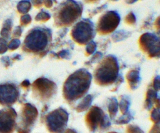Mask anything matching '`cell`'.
Instances as JSON below:
<instances>
[{
    "mask_svg": "<svg viewBox=\"0 0 160 133\" xmlns=\"http://www.w3.org/2000/svg\"><path fill=\"white\" fill-rule=\"evenodd\" d=\"M92 101V97L91 95H88L86 96L77 105L76 109V111L79 112H83L86 110H87L89 107Z\"/></svg>",
    "mask_w": 160,
    "mask_h": 133,
    "instance_id": "obj_16",
    "label": "cell"
},
{
    "mask_svg": "<svg viewBox=\"0 0 160 133\" xmlns=\"http://www.w3.org/2000/svg\"><path fill=\"white\" fill-rule=\"evenodd\" d=\"M66 54H68V51H62L60 52L59 56L61 58H65L66 56Z\"/></svg>",
    "mask_w": 160,
    "mask_h": 133,
    "instance_id": "obj_36",
    "label": "cell"
},
{
    "mask_svg": "<svg viewBox=\"0 0 160 133\" xmlns=\"http://www.w3.org/2000/svg\"><path fill=\"white\" fill-rule=\"evenodd\" d=\"M154 88L156 90H158L159 88V78L157 77L154 80Z\"/></svg>",
    "mask_w": 160,
    "mask_h": 133,
    "instance_id": "obj_32",
    "label": "cell"
},
{
    "mask_svg": "<svg viewBox=\"0 0 160 133\" xmlns=\"http://www.w3.org/2000/svg\"><path fill=\"white\" fill-rule=\"evenodd\" d=\"M19 97V91L15 85L4 83L0 85V104L11 105L14 104Z\"/></svg>",
    "mask_w": 160,
    "mask_h": 133,
    "instance_id": "obj_13",
    "label": "cell"
},
{
    "mask_svg": "<svg viewBox=\"0 0 160 133\" xmlns=\"http://www.w3.org/2000/svg\"><path fill=\"white\" fill-rule=\"evenodd\" d=\"M118 71L119 66L116 58L111 55L107 56L101 61L95 71V81L101 85L111 84L116 80Z\"/></svg>",
    "mask_w": 160,
    "mask_h": 133,
    "instance_id": "obj_2",
    "label": "cell"
},
{
    "mask_svg": "<svg viewBox=\"0 0 160 133\" xmlns=\"http://www.w3.org/2000/svg\"><path fill=\"white\" fill-rule=\"evenodd\" d=\"M19 45H20V41L18 39H14V40H11L9 42V45H8V48L10 50H15L17 48H18Z\"/></svg>",
    "mask_w": 160,
    "mask_h": 133,
    "instance_id": "obj_26",
    "label": "cell"
},
{
    "mask_svg": "<svg viewBox=\"0 0 160 133\" xmlns=\"http://www.w3.org/2000/svg\"><path fill=\"white\" fill-rule=\"evenodd\" d=\"M118 110V103L114 98H111L108 105V112L111 119H113L116 115Z\"/></svg>",
    "mask_w": 160,
    "mask_h": 133,
    "instance_id": "obj_17",
    "label": "cell"
},
{
    "mask_svg": "<svg viewBox=\"0 0 160 133\" xmlns=\"http://www.w3.org/2000/svg\"><path fill=\"white\" fill-rule=\"evenodd\" d=\"M6 41L4 39H1L0 40V53H4L8 48Z\"/></svg>",
    "mask_w": 160,
    "mask_h": 133,
    "instance_id": "obj_29",
    "label": "cell"
},
{
    "mask_svg": "<svg viewBox=\"0 0 160 133\" xmlns=\"http://www.w3.org/2000/svg\"><path fill=\"white\" fill-rule=\"evenodd\" d=\"M21 29L20 27H17L16 28V29L14 30V36H20L21 35Z\"/></svg>",
    "mask_w": 160,
    "mask_h": 133,
    "instance_id": "obj_34",
    "label": "cell"
},
{
    "mask_svg": "<svg viewBox=\"0 0 160 133\" xmlns=\"http://www.w3.org/2000/svg\"><path fill=\"white\" fill-rule=\"evenodd\" d=\"M50 18V15L47 12L41 11L36 16V20L37 21H46Z\"/></svg>",
    "mask_w": 160,
    "mask_h": 133,
    "instance_id": "obj_24",
    "label": "cell"
},
{
    "mask_svg": "<svg viewBox=\"0 0 160 133\" xmlns=\"http://www.w3.org/2000/svg\"><path fill=\"white\" fill-rule=\"evenodd\" d=\"M126 133H144V132L139 127L135 125L131 124L126 127Z\"/></svg>",
    "mask_w": 160,
    "mask_h": 133,
    "instance_id": "obj_23",
    "label": "cell"
},
{
    "mask_svg": "<svg viewBox=\"0 0 160 133\" xmlns=\"http://www.w3.org/2000/svg\"><path fill=\"white\" fill-rule=\"evenodd\" d=\"M85 124L91 132L97 130H106L111 123L108 117L104 111L97 106H92L86 113L84 117Z\"/></svg>",
    "mask_w": 160,
    "mask_h": 133,
    "instance_id": "obj_4",
    "label": "cell"
},
{
    "mask_svg": "<svg viewBox=\"0 0 160 133\" xmlns=\"http://www.w3.org/2000/svg\"><path fill=\"white\" fill-rule=\"evenodd\" d=\"M38 115V112L33 105L26 103L21 109L19 120L17 125L18 133H30Z\"/></svg>",
    "mask_w": 160,
    "mask_h": 133,
    "instance_id": "obj_7",
    "label": "cell"
},
{
    "mask_svg": "<svg viewBox=\"0 0 160 133\" xmlns=\"http://www.w3.org/2000/svg\"><path fill=\"white\" fill-rule=\"evenodd\" d=\"M126 2L128 3V4H133L134 3L136 2L138 0H125Z\"/></svg>",
    "mask_w": 160,
    "mask_h": 133,
    "instance_id": "obj_37",
    "label": "cell"
},
{
    "mask_svg": "<svg viewBox=\"0 0 160 133\" xmlns=\"http://www.w3.org/2000/svg\"><path fill=\"white\" fill-rule=\"evenodd\" d=\"M125 21L126 23L129 24H133L136 21V17L133 13H129L125 18Z\"/></svg>",
    "mask_w": 160,
    "mask_h": 133,
    "instance_id": "obj_27",
    "label": "cell"
},
{
    "mask_svg": "<svg viewBox=\"0 0 160 133\" xmlns=\"http://www.w3.org/2000/svg\"><path fill=\"white\" fill-rule=\"evenodd\" d=\"M108 133H118L116 132H114V131H112V132H108Z\"/></svg>",
    "mask_w": 160,
    "mask_h": 133,
    "instance_id": "obj_39",
    "label": "cell"
},
{
    "mask_svg": "<svg viewBox=\"0 0 160 133\" xmlns=\"http://www.w3.org/2000/svg\"><path fill=\"white\" fill-rule=\"evenodd\" d=\"M11 25H12V22L10 19H7L4 24L3 27L1 30V35L4 38H8L9 35L10 33V31L11 29Z\"/></svg>",
    "mask_w": 160,
    "mask_h": 133,
    "instance_id": "obj_20",
    "label": "cell"
},
{
    "mask_svg": "<svg viewBox=\"0 0 160 133\" xmlns=\"http://www.w3.org/2000/svg\"><path fill=\"white\" fill-rule=\"evenodd\" d=\"M16 118L14 109L7 107L0 110V133H12L16 126Z\"/></svg>",
    "mask_w": 160,
    "mask_h": 133,
    "instance_id": "obj_10",
    "label": "cell"
},
{
    "mask_svg": "<svg viewBox=\"0 0 160 133\" xmlns=\"http://www.w3.org/2000/svg\"><path fill=\"white\" fill-rule=\"evenodd\" d=\"M91 82V75L85 69H80L71 74L63 86L64 98L72 102L82 97L88 92Z\"/></svg>",
    "mask_w": 160,
    "mask_h": 133,
    "instance_id": "obj_1",
    "label": "cell"
},
{
    "mask_svg": "<svg viewBox=\"0 0 160 133\" xmlns=\"http://www.w3.org/2000/svg\"><path fill=\"white\" fill-rule=\"evenodd\" d=\"M112 1H117V0H112Z\"/></svg>",
    "mask_w": 160,
    "mask_h": 133,
    "instance_id": "obj_40",
    "label": "cell"
},
{
    "mask_svg": "<svg viewBox=\"0 0 160 133\" xmlns=\"http://www.w3.org/2000/svg\"><path fill=\"white\" fill-rule=\"evenodd\" d=\"M31 8V4L28 0H22L17 5V9L19 13L21 14H26Z\"/></svg>",
    "mask_w": 160,
    "mask_h": 133,
    "instance_id": "obj_18",
    "label": "cell"
},
{
    "mask_svg": "<svg viewBox=\"0 0 160 133\" xmlns=\"http://www.w3.org/2000/svg\"><path fill=\"white\" fill-rule=\"evenodd\" d=\"M56 90L55 83L45 78H39L32 84V91L35 97L42 101L49 99L54 94Z\"/></svg>",
    "mask_w": 160,
    "mask_h": 133,
    "instance_id": "obj_9",
    "label": "cell"
},
{
    "mask_svg": "<svg viewBox=\"0 0 160 133\" xmlns=\"http://www.w3.org/2000/svg\"><path fill=\"white\" fill-rule=\"evenodd\" d=\"M62 133H77V132L72 129H67L66 130L63 131Z\"/></svg>",
    "mask_w": 160,
    "mask_h": 133,
    "instance_id": "obj_35",
    "label": "cell"
},
{
    "mask_svg": "<svg viewBox=\"0 0 160 133\" xmlns=\"http://www.w3.org/2000/svg\"><path fill=\"white\" fill-rule=\"evenodd\" d=\"M82 6L74 0H66L57 9L54 18L58 24L68 25L75 21L81 14Z\"/></svg>",
    "mask_w": 160,
    "mask_h": 133,
    "instance_id": "obj_3",
    "label": "cell"
},
{
    "mask_svg": "<svg viewBox=\"0 0 160 133\" xmlns=\"http://www.w3.org/2000/svg\"><path fill=\"white\" fill-rule=\"evenodd\" d=\"M86 2H87V3H93V2H96V1H98V0H84Z\"/></svg>",
    "mask_w": 160,
    "mask_h": 133,
    "instance_id": "obj_38",
    "label": "cell"
},
{
    "mask_svg": "<svg viewBox=\"0 0 160 133\" xmlns=\"http://www.w3.org/2000/svg\"><path fill=\"white\" fill-rule=\"evenodd\" d=\"M132 119V115L129 112H128L126 114H122L119 118L115 120V123L118 124H124L128 123Z\"/></svg>",
    "mask_w": 160,
    "mask_h": 133,
    "instance_id": "obj_21",
    "label": "cell"
},
{
    "mask_svg": "<svg viewBox=\"0 0 160 133\" xmlns=\"http://www.w3.org/2000/svg\"><path fill=\"white\" fill-rule=\"evenodd\" d=\"M157 98V93L155 90L152 89H149L148 90L146 93V97L145 100V107L147 109H151V107L153 104L156 102Z\"/></svg>",
    "mask_w": 160,
    "mask_h": 133,
    "instance_id": "obj_15",
    "label": "cell"
},
{
    "mask_svg": "<svg viewBox=\"0 0 160 133\" xmlns=\"http://www.w3.org/2000/svg\"><path fill=\"white\" fill-rule=\"evenodd\" d=\"M72 38L81 45L89 42L94 35L92 24L88 19H84L77 23L71 33Z\"/></svg>",
    "mask_w": 160,
    "mask_h": 133,
    "instance_id": "obj_8",
    "label": "cell"
},
{
    "mask_svg": "<svg viewBox=\"0 0 160 133\" xmlns=\"http://www.w3.org/2000/svg\"><path fill=\"white\" fill-rule=\"evenodd\" d=\"M150 118H151V120L153 122H154V124L159 122V106L154 108L151 111Z\"/></svg>",
    "mask_w": 160,
    "mask_h": 133,
    "instance_id": "obj_22",
    "label": "cell"
},
{
    "mask_svg": "<svg viewBox=\"0 0 160 133\" xmlns=\"http://www.w3.org/2000/svg\"><path fill=\"white\" fill-rule=\"evenodd\" d=\"M44 1V0H32V3L34 6L39 7L42 4Z\"/></svg>",
    "mask_w": 160,
    "mask_h": 133,
    "instance_id": "obj_31",
    "label": "cell"
},
{
    "mask_svg": "<svg viewBox=\"0 0 160 133\" xmlns=\"http://www.w3.org/2000/svg\"><path fill=\"white\" fill-rule=\"evenodd\" d=\"M126 78L131 88H136L139 82V71L136 70H131L126 75Z\"/></svg>",
    "mask_w": 160,
    "mask_h": 133,
    "instance_id": "obj_14",
    "label": "cell"
},
{
    "mask_svg": "<svg viewBox=\"0 0 160 133\" xmlns=\"http://www.w3.org/2000/svg\"><path fill=\"white\" fill-rule=\"evenodd\" d=\"M141 48L151 57L159 56V40L151 33H144L139 39Z\"/></svg>",
    "mask_w": 160,
    "mask_h": 133,
    "instance_id": "obj_11",
    "label": "cell"
},
{
    "mask_svg": "<svg viewBox=\"0 0 160 133\" xmlns=\"http://www.w3.org/2000/svg\"><path fill=\"white\" fill-rule=\"evenodd\" d=\"M120 21V17L114 11H108L99 19L98 30L102 34H107L114 31Z\"/></svg>",
    "mask_w": 160,
    "mask_h": 133,
    "instance_id": "obj_12",
    "label": "cell"
},
{
    "mask_svg": "<svg viewBox=\"0 0 160 133\" xmlns=\"http://www.w3.org/2000/svg\"><path fill=\"white\" fill-rule=\"evenodd\" d=\"M69 115L66 110L60 107L50 112L45 117V124L50 133H62L68 124Z\"/></svg>",
    "mask_w": 160,
    "mask_h": 133,
    "instance_id": "obj_5",
    "label": "cell"
},
{
    "mask_svg": "<svg viewBox=\"0 0 160 133\" xmlns=\"http://www.w3.org/2000/svg\"><path fill=\"white\" fill-rule=\"evenodd\" d=\"M49 43V36L46 31L41 28L32 29L26 37L24 48L31 52L38 53L46 48Z\"/></svg>",
    "mask_w": 160,
    "mask_h": 133,
    "instance_id": "obj_6",
    "label": "cell"
},
{
    "mask_svg": "<svg viewBox=\"0 0 160 133\" xmlns=\"http://www.w3.org/2000/svg\"><path fill=\"white\" fill-rule=\"evenodd\" d=\"M31 21V18L30 16V15L29 14H24L23 16H21V23L22 24H27L28 23H29Z\"/></svg>",
    "mask_w": 160,
    "mask_h": 133,
    "instance_id": "obj_28",
    "label": "cell"
},
{
    "mask_svg": "<svg viewBox=\"0 0 160 133\" xmlns=\"http://www.w3.org/2000/svg\"><path fill=\"white\" fill-rule=\"evenodd\" d=\"M149 133H160L159 130V122L156 123L151 129Z\"/></svg>",
    "mask_w": 160,
    "mask_h": 133,
    "instance_id": "obj_30",
    "label": "cell"
},
{
    "mask_svg": "<svg viewBox=\"0 0 160 133\" xmlns=\"http://www.w3.org/2000/svg\"><path fill=\"white\" fill-rule=\"evenodd\" d=\"M129 100L128 98L122 97L121 98V100L119 102V104L118 105V107L120 109V111L122 113V114H126L128 112V109L129 107Z\"/></svg>",
    "mask_w": 160,
    "mask_h": 133,
    "instance_id": "obj_19",
    "label": "cell"
},
{
    "mask_svg": "<svg viewBox=\"0 0 160 133\" xmlns=\"http://www.w3.org/2000/svg\"><path fill=\"white\" fill-rule=\"evenodd\" d=\"M96 48V45L94 41H90L86 46V51L88 55L92 54Z\"/></svg>",
    "mask_w": 160,
    "mask_h": 133,
    "instance_id": "obj_25",
    "label": "cell"
},
{
    "mask_svg": "<svg viewBox=\"0 0 160 133\" xmlns=\"http://www.w3.org/2000/svg\"><path fill=\"white\" fill-rule=\"evenodd\" d=\"M46 8H51L53 4V1L52 0H44L43 3Z\"/></svg>",
    "mask_w": 160,
    "mask_h": 133,
    "instance_id": "obj_33",
    "label": "cell"
}]
</instances>
